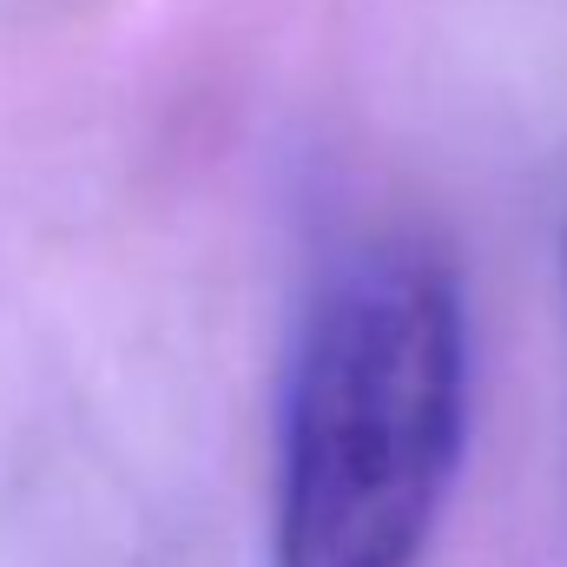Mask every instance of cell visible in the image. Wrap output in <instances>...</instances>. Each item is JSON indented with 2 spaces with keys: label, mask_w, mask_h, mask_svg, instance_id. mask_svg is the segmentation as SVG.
<instances>
[{
  "label": "cell",
  "mask_w": 567,
  "mask_h": 567,
  "mask_svg": "<svg viewBox=\"0 0 567 567\" xmlns=\"http://www.w3.org/2000/svg\"><path fill=\"white\" fill-rule=\"evenodd\" d=\"M468 435V303L442 251H343L297 330L278 416V567H416Z\"/></svg>",
  "instance_id": "obj_1"
}]
</instances>
